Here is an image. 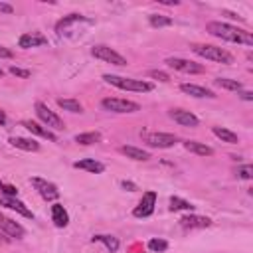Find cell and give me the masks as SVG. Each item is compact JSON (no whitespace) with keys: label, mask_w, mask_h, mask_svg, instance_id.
<instances>
[{"label":"cell","mask_w":253,"mask_h":253,"mask_svg":"<svg viewBox=\"0 0 253 253\" xmlns=\"http://www.w3.org/2000/svg\"><path fill=\"white\" fill-rule=\"evenodd\" d=\"M154 206H156V192L148 190V192L142 194V200H140L138 206L132 210V215H134V217H148V215H152Z\"/></svg>","instance_id":"30bf717a"},{"label":"cell","mask_w":253,"mask_h":253,"mask_svg":"<svg viewBox=\"0 0 253 253\" xmlns=\"http://www.w3.org/2000/svg\"><path fill=\"white\" fill-rule=\"evenodd\" d=\"M30 182H32V186L38 190V194H40L43 200L51 202V200H57V198H59V190H57V186H55L53 182H47V180L38 178V176L32 178Z\"/></svg>","instance_id":"9c48e42d"},{"label":"cell","mask_w":253,"mask_h":253,"mask_svg":"<svg viewBox=\"0 0 253 253\" xmlns=\"http://www.w3.org/2000/svg\"><path fill=\"white\" fill-rule=\"evenodd\" d=\"M57 105H59L63 111H69V113H83L81 103L75 101V99H57Z\"/></svg>","instance_id":"83f0119b"},{"label":"cell","mask_w":253,"mask_h":253,"mask_svg":"<svg viewBox=\"0 0 253 253\" xmlns=\"http://www.w3.org/2000/svg\"><path fill=\"white\" fill-rule=\"evenodd\" d=\"M101 140V134L99 132H81L75 136V142L77 144H95Z\"/></svg>","instance_id":"f1b7e54d"},{"label":"cell","mask_w":253,"mask_h":253,"mask_svg":"<svg viewBox=\"0 0 253 253\" xmlns=\"http://www.w3.org/2000/svg\"><path fill=\"white\" fill-rule=\"evenodd\" d=\"M91 55L97 57V59H101V61H105V63H111V65H119V67L126 65V57H123L119 51H115L113 47L103 45V43L93 45L91 47Z\"/></svg>","instance_id":"8992f818"},{"label":"cell","mask_w":253,"mask_h":253,"mask_svg":"<svg viewBox=\"0 0 253 253\" xmlns=\"http://www.w3.org/2000/svg\"><path fill=\"white\" fill-rule=\"evenodd\" d=\"M2 75H4V71H2V69H0V77H2Z\"/></svg>","instance_id":"b9f144b4"},{"label":"cell","mask_w":253,"mask_h":253,"mask_svg":"<svg viewBox=\"0 0 253 253\" xmlns=\"http://www.w3.org/2000/svg\"><path fill=\"white\" fill-rule=\"evenodd\" d=\"M22 126H26L32 134H38V136H42V138H47V140H51V142H57V136H55L49 128L42 126L40 123H34V121H22Z\"/></svg>","instance_id":"2e32d148"},{"label":"cell","mask_w":253,"mask_h":253,"mask_svg":"<svg viewBox=\"0 0 253 253\" xmlns=\"http://www.w3.org/2000/svg\"><path fill=\"white\" fill-rule=\"evenodd\" d=\"M126 158H132V160H148L150 158V154L146 152V150H142V148H136V146H130V144H125V146H121L119 148Z\"/></svg>","instance_id":"603a6c76"},{"label":"cell","mask_w":253,"mask_h":253,"mask_svg":"<svg viewBox=\"0 0 253 253\" xmlns=\"http://www.w3.org/2000/svg\"><path fill=\"white\" fill-rule=\"evenodd\" d=\"M0 57H4V59H10V57H12V51H10L8 47L0 45Z\"/></svg>","instance_id":"8d00e7d4"},{"label":"cell","mask_w":253,"mask_h":253,"mask_svg":"<svg viewBox=\"0 0 253 253\" xmlns=\"http://www.w3.org/2000/svg\"><path fill=\"white\" fill-rule=\"evenodd\" d=\"M192 51L200 57H206L210 61H215V63H223V65H231L233 63V55L223 49V47H217V45H211V43H194L192 45Z\"/></svg>","instance_id":"7a4b0ae2"},{"label":"cell","mask_w":253,"mask_h":253,"mask_svg":"<svg viewBox=\"0 0 253 253\" xmlns=\"http://www.w3.org/2000/svg\"><path fill=\"white\" fill-rule=\"evenodd\" d=\"M77 22H87V18L81 16V14H69V16L61 18V20L55 24V32H57L59 36H63V34L67 32V28L73 26V24H77Z\"/></svg>","instance_id":"d6986e66"},{"label":"cell","mask_w":253,"mask_h":253,"mask_svg":"<svg viewBox=\"0 0 253 253\" xmlns=\"http://www.w3.org/2000/svg\"><path fill=\"white\" fill-rule=\"evenodd\" d=\"M180 91H184L186 95L198 97V99H204V97L213 99V97H215V93H213L211 89H206V87H202V85H194V83H182V85H180Z\"/></svg>","instance_id":"9a60e30c"},{"label":"cell","mask_w":253,"mask_h":253,"mask_svg":"<svg viewBox=\"0 0 253 253\" xmlns=\"http://www.w3.org/2000/svg\"><path fill=\"white\" fill-rule=\"evenodd\" d=\"M148 249L154 251V253L166 251V249H168V241H166V239H150V241H148Z\"/></svg>","instance_id":"4dcf8cb0"},{"label":"cell","mask_w":253,"mask_h":253,"mask_svg":"<svg viewBox=\"0 0 253 253\" xmlns=\"http://www.w3.org/2000/svg\"><path fill=\"white\" fill-rule=\"evenodd\" d=\"M4 243H8V237H4V235L0 233V245H4Z\"/></svg>","instance_id":"60d3db41"},{"label":"cell","mask_w":253,"mask_h":253,"mask_svg":"<svg viewBox=\"0 0 253 253\" xmlns=\"http://www.w3.org/2000/svg\"><path fill=\"white\" fill-rule=\"evenodd\" d=\"M10 144L16 146V148H22V150H28V152H38L40 150V144L32 138H24V136H12L10 138Z\"/></svg>","instance_id":"7402d4cb"},{"label":"cell","mask_w":253,"mask_h":253,"mask_svg":"<svg viewBox=\"0 0 253 253\" xmlns=\"http://www.w3.org/2000/svg\"><path fill=\"white\" fill-rule=\"evenodd\" d=\"M148 75H150L152 79H158V81H162V83L170 81V75H168V73H164V71H160V69H150V71H148Z\"/></svg>","instance_id":"d6a6232c"},{"label":"cell","mask_w":253,"mask_h":253,"mask_svg":"<svg viewBox=\"0 0 253 253\" xmlns=\"http://www.w3.org/2000/svg\"><path fill=\"white\" fill-rule=\"evenodd\" d=\"M10 73H12V75H16V77H22V79L30 77V71H28V69H22V67H16V65H12V67H10Z\"/></svg>","instance_id":"836d02e7"},{"label":"cell","mask_w":253,"mask_h":253,"mask_svg":"<svg viewBox=\"0 0 253 253\" xmlns=\"http://www.w3.org/2000/svg\"><path fill=\"white\" fill-rule=\"evenodd\" d=\"M103 79L119 89L125 91H136V93H148L154 89V85L150 81H142V79H130V77H121V75H103Z\"/></svg>","instance_id":"3957f363"},{"label":"cell","mask_w":253,"mask_h":253,"mask_svg":"<svg viewBox=\"0 0 253 253\" xmlns=\"http://www.w3.org/2000/svg\"><path fill=\"white\" fill-rule=\"evenodd\" d=\"M140 138L146 146L152 148H170L178 142V136L170 132H140Z\"/></svg>","instance_id":"5b68a950"},{"label":"cell","mask_w":253,"mask_h":253,"mask_svg":"<svg viewBox=\"0 0 253 253\" xmlns=\"http://www.w3.org/2000/svg\"><path fill=\"white\" fill-rule=\"evenodd\" d=\"M2 190H4V194H6V196H10V198H16V196H18V190H16L14 186H10V184L2 186Z\"/></svg>","instance_id":"e575fe53"},{"label":"cell","mask_w":253,"mask_h":253,"mask_svg":"<svg viewBox=\"0 0 253 253\" xmlns=\"http://www.w3.org/2000/svg\"><path fill=\"white\" fill-rule=\"evenodd\" d=\"M211 132H213L217 138H221L223 142H227V144H237V142H239V136H237L233 130L225 128V126H213Z\"/></svg>","instance_id":"cb8c5ba5"},{"label":"cell","mask_w":253,"mask_h":253,"mask_svg":"<svg viewBox=\"0 0 253 253\" xmlns=\"http://www.w3.org/2000/svg\"><path fill=\"white\" fill-rule=\"evenodd\" d=\"M0 206H6V208H10V210L18 211V213H20V215H24V217H34V213L26 208V204H24V202H20V200H16V198L2 196V198H0Z\"/></svg>","instance_id":"e0dca14e"},{"label":"cell","mask_w":253,"mask_h":253,"mask_svg":"<svg viewBox=\"0 0 253 253\" xmlns=\"http://www.w3.org/2000/svg\"><path fill=\"white\" fill-rule=\"evenodd\" d=\"M0 125H6V113L0 111Z\"/></svg>","instance_id":"ab89813d"},{"label":"cell","mask_w":253,"mask_h":253,"mask_svg":"<svg viewBox=\"0 0 253 253\" xmlns=\"http://www.w3.org/2000/svg\"><path fill=\"white\" fill-rule=\"evenodd\" d=\"M168 115H170V119H174V123H178V125H182V126L196 128V126L200 125L198 117H196V115H192L190 111H184V109H172Z\"/></svg>","instance_id":"8fae6325"},{"label":"cell","mask_w":253,"mask_h":253,"mask_svg":"<svg viewBox=\"0 0 253 253\" xmlns=\"http://www.w3.org/2000/svg\"><path fill=\"white\" fill-rule=\"evenodd\" d=\"M101 107L105 111H111V113H136L140 111V105L134 103V101H128V99H119V97H107L101 101Z\"/></svg>","instance_id":"52a82bcc"},{"label":"cell","mask_w":253,"mask_h":253,"mask_svg":"<svg viewBox=\"0 0 253 253\" xmlns=\"http://www.w3.org/2000/svg\"><path fill=\"white\" fill-rule=\"evenodd\" d=\"M166 65L176 71H182V73H204L206 71V67L202 63H196V61L184 59V57H168Z\"/></svg>","instance_id":"ba28073f"},{"label":"cell","mask_w":253,"mask_h":253,"mask_svg":"<svg viewBox=\"0 0 253 253\" xmlns=\"http://www.w3.org/2000/svg\"><path fill=\"white\" fill-rule=\"evenodd\" d=\"M206 30L213 36V38H219V40H225V42H231V43H245V45H253V36L237 26H231V24H225V22H208Z\"/></svg>","instance_id":"6da1fadb"},{"label":"cell","mask_w":253,"mask_h":253,"mask_svg":"<svg viewBox=\"0 0 253 253\" xmlns=\"http://www.w3.org/2000/svg\"><path fill=\"white\" fill-rule=\"evenodd\" d=\"M184 148H186L188 152L198 154V156H211V154H213V148H211V146H208V144H204V142H198V140H186V142H184Z\"/></svg>","instance_id":"44dd1931"},{"label":"cell","mask_w":253,"mask_h":253,"mask_svg":"<svg viewBox=\"0 0 253 253\" xmlns=\"http://www.w3.org/2000/svg\"><path fill=\"white\" fill-rule=\"evenodd\" d=\"M148 22H150L152 28H164V26H170L172 24V18L160 16V14H150L148 16Z\"/></svg>","instance_id":"f546056e"},{"label":"cell","mask_w":253,"mask_h":253,"mask_svg":"<svg viewBox=\"0 0 253 253\" xmlns=\"http://www.w3.org/2000/svg\"><path fill=\"white\" fill-rule=\"evenodd\" d=\"M180 225H182L184 229H204V227H210V225H211V219L206 217V215L190 213V215L180 217Z\"/></svg>","instance_id":"7c38bea8"},{"label":"cell","mask_w":253,"mask_h":253,"mask_svg":"<svg viewBox=\"0 0 253 253\" xmlns=\"http://www.w3.org/2000/svg\"><path fill=\"white\" fill-rule=\"evenodd\" d=\"M51 221L55 223V227H65L69 223V213L65 211V208L61 204L51 206Z\"/></svg>","instance_id":"ffe728a7"},{"label":"cell","mask_w":253,"mask_h":253,"mask_svg":"<svg viewBox=\"0 0 253 253\" xmlns=\"http://www.w3.org/2000/svg\"><path fill=\"white\" fill-rule=\"evenodd\" d=\"M235 174H237V178L251 180V176H253V166H251V164H243V166H239V168L235 170Z\"/></svg>","instance_id":"1f68e13d"},{"label":"cell","mask_w":253,"mask_h":253,"mask_svg":"<svg viewBox=\"0 0 253 253\" xmlns=\"http://www.w3.org/2000/svg\"><path fill=\"white\" fill-rule=\"evenodd\" d=\"M217 87H221V89H227V91H241L243 89V85H241V81H237V79H227V77H217L215 81H213Z\"/></svg>","instance_id":"d4e9b609"},{"label":"cell","mask_w":253,"mask_h":253,"mask_svg":"<svg viewBox=\"0 0 253 253\" xmlns=\"http://www.w3.org/2000/svg\"><path fill=\"white\" fill-rule=\"evenodd\" d=\"M239 95H241V99H245V101H253V93L251 91H239Z\"/></svg>","instance_id":"f35d334b"},{"label":"cell","mask_w":253,"mask_h":253,"mask_svg":"<svg viewBox=\"0 0 253 253\" xmlns=\"http://www.w3.org/2000/svg\"><path fill=\"white\" fill-rule=\"evenodd\" d=\"M0 229L6 233V235H10V237H16V239H20V237H24V227L18 223V221H14V219H8V217H4L2 213H0Z\"/></svg>","instance_id":"4fadbf2b"},{"label":"cell","mask_w":253,"mask_h":253,"mask_svg":"<svg viewBox=\"0 0 253 253\" xmlns=\"http://www.w3.org/2000/svg\"><path fill=\"white\" fill-rule=\"evenodd\" d=\"M121 186H123L125 190H128V192H134V190H136V186H134L132 182H126V180H123V182H121Z\"/></svg>","instance_id":"74e56055"},{"label":"cell","mask_w":253,"mask_h":253,"mask_svg":"<svg viewBox=\"0 0 253 253\" xmlns=\"http://www.w3.org/2000/svg\"><path fill=\"white\" fill-rule=\"evenodd\" d=\"M18 43H20V47H24V49H28V47H40V45H45V43H47V38L42 36V34H38V32H32V34L20 36Z\"/></svg>","instance_id":"5bb4252c"},{"label":"cell","mask_w":253,"mask_h":253,"mask_svg":"<svg viewBox=\"0 0 253 253\" xmlns=\"http://www.w3.org/2000/svg\"><path fill=\"white\" fill-rule=\"evenodd\" d=\"M36 115L40 117V121H42L47 128H55V130H63V128H65L63 119H61L57 113H53V111H51L45 103H42V101L36 103Z\"/></svg>","instance_id":"277c9868"},{"label":"cell","mask_w":253,"mask_h":253,"mask_svg":"<svg viewBox=\"0 0 253 253\" xmlns=\"http://www.w3.org/2000/svg\"><path fill=\"white\" fill-rule=\"evenodd\" d=\"M91 241H101L111 253H115L117 249H119V239L117 237H113V235H93L91 237Z\"/></svg>","instance_id":"484cf974"},{"label":"cell","mask_w":253,"mask_h":253,"mask_svg":"<svg viewBox=\"0 0 253 253\" xmlns=\"http://www.w3.org/2000/svg\"><path fill=\"white\" fill-rule=\"evenodd\" d=\"M180 210L192 211L194 206H192L188 200H182V198H178V196H172V198H170V211H180Z\"/></svg>","instance_id":"4316f807"},{"label":"cell","mask_w":253,"mask_h":253,"mask_svg":"<svg viewBox=\"0 0 253 253\" xmlns=\"http://www.w3.org/2000/svg\"><path fill=\"white\" fill-rule=\"evenodd\" d=\"M0 12H2V14H12V12H14V6H10V4H6V2H0Z\"/></svg>","instance_id":"d590c367"},{"label":"cell","mask_w":253,"mask_h":253,"mask_svg":"<svg viewBox=\"0 0 253 253\" xmlns=\"http://www.w3.org/2000/svg\"><path fill=\"white\" fill-rule=\"evenodd\" d=\"M77 170H87L91 174H101L105 172V164H101L99 160H93V158H83V160H77L73 164Z\"/></svg>","instance_id":"ac0fdd59"}]
</instances>
